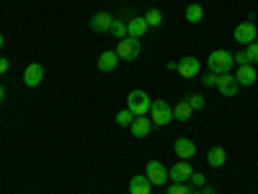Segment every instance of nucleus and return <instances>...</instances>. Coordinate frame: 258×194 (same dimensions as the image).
Masks as SVG:
<instances>
[{
    "label": "nucleus",
    "mask_w": 258,
    "mask_h": 194,
    "mask_svg": "<svg viewBox=\"0 0 258 194\" xmlns=\"http://www.w3.org/2000/svg\"><path fill=\"white\" fill-rule=\"evenodd\" d=\"M199 60L197 57H183L181 62H178V75L181 78H197L199 75Z\"/></svg>",
    "instance_id": "11"
},
{
    "label": "nucleus",
    "mask_w": 258,
    "mask_h": 194,
    "mask_svg": "<svg viewBox=\"0 0 258 194\" xmlns=\"http://www.w3.org/2000/svg\"><path fill=\"white\" fill-rule=\"evenodd\" d=\"M111 24H114V18L109 16V13H106V11H101V13H96L93 18H91V29L93 31H109L111 29Z\"/></svg>",
    "instance_id": "13"
},
{
    "label": "nucleus",
    "mask_w": 258,
    "mask_h": 194,
    "mask_svg": "<svg viewBox=\"0 0 258 194\" xmlns=\"http://www.w3.org/2000/svg\"><path fill=\"white\" fill-rule=\"evenodd\" d=\"M255 34H258V29H255V24L253 21H243V24H238L235 26V41L238 44H253L255 41Z\"/></svg>",
    "instance_id": "7"
},
{
    "label": "nucleus",
    "mask_w": 258,
    "mask_h": 194,
    "mask_svg": "<svg viewBox=\"0 0 258 194\" xmlns=\"http://www.w3.org/2000/svg\"><path fill=\"white\" fill-rule=\"evenodd\" d=\"M255 68L253 65H243V68H238V73H235V80H238V85H253L255 83Z\"/></svg>",
    "instance_id": "14"
},
{
    "label": "nucleus",
    "mask_w": 258,
    "mask_h": 194,
    "mask_svg": "<svg viewBox=\"0 0 258 194\" xmlns=\"http://www.w3.org/2000/svg\"><path fill=\"white\" fill-rule=\"evenodd\" d=\"M232 57H235V65H238V68H243V65H250V60H248L245 52H235Z\"/></svg>",
    "instance_id": "27"
},
{
    "label": "nucleus",
    "mask_w": 258,
    "mask_h": 194,
    "mask_svg": "<svg viewBox=\"0 0 258 194\" xmlns=\"http://www.w3.org/2000/svg\"><path fill=\"white\" fill-rule=\"evenodd\" d=\"M132 122H135V114L129 112V109H121V112L116 114V124H119V127H129Z\"/></svg>",
    "instance_id": "23"
},
{
    "label": "nucleus",
    "mask_w": 258,
    "mask_h": 194,
    "mask_svg": "<svg viewBox=\"0 0 258 194\" xmlns=\"http://www.w3.org/2000/svg\"><path fill=\"white\" fill-rule=\"evenodd\" d=\"M114 52L119 55V60H126V62L137 60V55H140V39H132V36L119 39V44H116Z\"/></svg>",
    "instance_id": "4"
},
{
    "label": "nucleus",
    "mask_w": 258,
    "mask_h": 194,
    "mask_svg": "<svg viewBox=\"0 0 258 194\" xmlns=\"http://www.w3.org/2000/svg\"><path fill=\"white\" fill-rule=\"evenodd\" d=\"M150 179L147 176H135L132 181H129V194H150Z\"/></svg>",
    "instance_id": "18"
},
{
    "label": "nucleus",
    "mask_w": 258,
    "mask_h": 194,
    "mask_svg": "<svg viewBox=\"0 0 258 194\" xmlns=\"http://www.w3.org/2000/svg\"><path fill=\"white\" fill-rule=\"evenodd\" d=\"M109 34H111V36H116V39H124V36H129V34H126V21H119V18H114V24H111Z\"/></svg>",
    "instance_id": "22"
},
{
    "label": "nucleus",
    "mask_w": 258,
    "mask_h": 194,
    "mask_svg": "<svg viewBox=\"0 0 258 194\" xmlns=\"http://www.w3.org/2000/svg\"><path fill=\"white\" fill-rule=\"evenodd\" d=\"M170 119H173V109H170L163 99H155L153 104H150V122H153V124L163 127V124H168Z\"/></svg>",
    "instance_id": "3"
},
{
    "label": "nucleus",
    "mask_w": 258,
    "mask_h": 194,
    "mask_svg": "<svg viewBox=\"0 0 258 194\" xmlns=\"http://www.w3.org/2000/svg\"><path fill=\"white\" fill-rule=\"evenodd\" d=\"M41 78H44V68H41L39 62H31L24 70V83L29 85V88H36V85L41 83Z\"/></svg>",
    "instance_id": "10"
},
{
    "label": "nucleus",
    "mask_w": 258,
    "mask_h": 194,
    "mask_svg": "<svg viewBox=\"0 0 258 194\" xmlns=\"http://www.w3.org/2000/svg\"><path fill=\"white\" fill-rule=\"evenodd\" d=\"M194 186H204L207 184V179H204V174H197V171H194V174H191V179H188Z\"/></svg>",
    "instance_id": "28"
},
{
    "label": "nucleus",
    "mask_w": 258,
    "mask_h": 194,
    "mask_svg": "<svg viewBox=\"0 0 258 194\" xmlns=\"http://www.w3.org/2000/svg\"><path fill=\"white\" fill-rule=\"evenodd\" d=\"M173 150H176V156H178L181 161H191L194 156H197V145H194L188 137H178V140L173 142Z\"/></svg>",
    "instance_id": "9"
},
{
    "label": "nucleus",
    "mask_w": 258,
    "mask_h": 194,
    "mask_svg": "<svg viewBox=\"0 0 258 194\" xmlns=\"http://www.w3.org/2000/svg\"><path fill=\"white\" fill-rule=\"evenodd\" d=\"M3 41H6V39H3V34H0V50H3Z\"/></svg>",
    "instance_id": "33"
},
{
    "label": "nucleus",
    "mask_w": 258,
    "mask_h": 194,
    "mask_svg": "<svg viewBox=\"0 0 258 194\" xmlns=\"http://www.w3.org/2000/svg\"><path fill=\"white\" fill-rule=\"evenodd\" d=\"M6 99V88H3V85H0V101H3Z\"/></svg>",
    "instance_id": "32"
},
{
    "label": "nucleus",
    "mask_w": 258,
    "mask_h": 194,
    "mask_svg": "<svg viewBox=\"0 0 258 194\" xmlns=\"http://www.w3.org/2000/svg\"><path fill=\"white\" fill-rule=\"evenodd\" d=\"M191 194H202V191H191Z\"/></svg>",
    "instance_id": "34"
},
{
    "label": "nucleus",
    "mask_w": 258,
    "mask_h": 194,
    "mask_svg": "<svg viewBox=\"0 0 258 194\" xmlns=\"http://www.w3.org/2000/svg\"><path fill=\"white\" fill-rule=\"evenodd\" d=\"M116 65H119V55L111 52V50H109V52H103V55L98 57V70H101V73H111Z\"/></svg>",
    "instance_id": "15"
},
{
    "label": "nucleus",
    "mask_w": 258,
    "mask_h": 194,
    "mask_svg": "<svg viewBox=\"0 0 258 194\" xmlns=\"http://www.w3.org/2000/svg\"><path fill=\"white\" fill-rule=\"evenodd\" d=\"M168 194H191V186H188L186 181H183V184L176 181V184H170V186H168Z\"/></svg>",
    "instance_id": "25"
},
{
    "label": "nucleus",
    "mask_w": 258,
    "mask_h": 194,
    "mask_svg": "<svg viewBox=\"0 0 258 194\" xmlns=\"http://www.w3.org/2000/svg\"><path fill=\"white\" fill-rule=\"evenodd\" d=\"M191 174H194V168H191V163L188 161H178L176 166H170V171H168V179H173V181H188L191 179Z\"/></svg>",
    "instance_id": "8"
},
{
    "label": "nucleus",
    "mask_w": 258,
    "mask_h": 194,
    "mask_svg": "<svg viewBox=\"0 0 258 194\" xmlns=\"http://www.w3.org/2000/svg\"><path fill=\"white\" fill-rule=\"evenodd\" d=\"M8 68H11V62H8L6 57H0V75H6V73H8Z\"/></svg>",
    "instance_id": "29"
},
{
    "label": "nucleus",
    "mask_w": 258,
    "mask_h": 194,
    "mask_svg": "<svg viewBox=\"0 0 258 194\" xmlns=\"http://www.w3.org/2000/svg\"><path fill=\"white\" fill-rule=\"evenodd\" d=\"M202 189H204V191H202V194H217V191H214V189H212V186H207V184H204V186H202Z\"/></svg>",
    "instance_id": "31"
},
{
    "label": "nucleus",
    "mask_w": 258,
    "mask_h": 194,
    "mask_svg": "<svg viewBox=\"0 0 258 194\" xmlns=\"http://www.w3.org/2000/svg\"><path fill=\"white\" fill-rule=\"evenodd\" d=\"M191 114H194V109L188 106V101H186V99H183V101H178V104L173 106V119H178V122L191 119Z\"/></svg>",
    "instance_id": "19"
},
{
    "label": "nucleus",
    "mask_w": 258,
    "mask_h": 194,
    "mask_svg": "<svg viewBox=\"0 0 258 194\" xmlns=\"http://www.w3.org/2000/svg\"><path fill=\"white\" fill-rule=\"evenodd\" d=\"M255 44H258V34H255Z\"/></svg>",
    "instance_id": "35"
},
{
    "label": "nucleus",
    "mask_w": 258,
    "mask_h": 194,
    "mask_svg": "<svg viewBox=\"0 0 258 194\" xmlns=\"http://www.w3.org/2000/svg\"><path fill=\"white\" fill-rule=\"evenodd\" d=\"M207 65H209V73L222 75V73H230V70H232L235 57H232V52H227V50H214V52L207 57Z\"/></svg>",
    "instance_id": "1"
},
{
    "label": "nucleus",
    "mask_w": 258,
    "mask_h": 194,
    "mask_svg": "<svg viewBox=\"0 0 258 194\" xmlns=\"http://www.w3.org/2000/svg\"><path fill=\"white\" fill-rule=\"evenodd\" d=\"M150 127H153V122H150V119L135 117V122L129 124V132H132L135 137H145V135H150Z\"/></svg>",
    "instance_id": "16"
},
{
    "label": "nucleus",
    "mask_w": 258,
    "mask_h": 194,
    "mask_svg": "<svg viewBox=\"0 0 258 194\" xmlns=\"http://www.w3.org/2000/svg\"><path fill=\"white\" fill-rule=\"evenodd\" d=\"M214 85L220 88V93H222L225 99H232L235 93H238V88H240L232 73H222V75H217V78H214Z\"/></svg>",
    "instance_id": "6"
},
{
    "label": "nucleus",
    "mask_w": 258,
    "mask_h": 194,
    "mask_svg": "<svg viewBox=\"0 0 258 194\" xmlns=\"http://www.w3.org/2000/svg\"><path fill=\"white\" fill-rule=\"evenodd\" d=\"M147 21H145V16H135V18H129V24H126V34L132 36V39H140V36H145L147 34Z\"/></svg>",
    "instance_id": "12"
},
{
    "label": "nucleus",
    "mask_w": 258,
    "mask_h": 194,
    "mask_svg": "<svg viewBox=\"0 0 258 194\" xmlns=\"http://www.w3.org/2000/svg\"><path fill=\"white\" fill-rule=\"evenodd\" d=\"M150 96L145 93V91H132L129 93V99H126V109L132 112L135 117H147L150 114Z\"/></svg>",
    "instance_id": "2"
},
{
    "label": "nucleus",
    "mask_w": 258,
    "mask_h": 194,
    "mask_svg": "<svg viewBox=\"0 0 258 194\" xmlns=\"http://www.w3.org/2000/svg\"><path fill=\"white\" fill-rule=\"evenodd\" d=\"M145 21H147V26H150V29H155V26L163 24V13H160L158 8H150V11L145 13Z\"/></svg>",
    "instance_id": "21"
},
{
    "label": "nucleus",
    "mask_w": 258,
    "mask_h": 194,
    "mask_svg": "<svg viewBox=\"0 0 258 194\" xmlns=\"http://www.w3.org/2000/svg\"><path fill=\"white\" fill-rule=\"evenodd\" d=\"M214 78H217V75L209 73V75H204V78H202V83H204V85H214Z\"/></svg>",
    "instance_id": "30"
},
{
    "label": "nucleus",
    "mask_w": 258,
    "mask_h": 194,
    "mask_svg": "<svg viewBox=\"0 0 258 194\" xmlns=\"http://www.w3.org/2000/svg\"><path fill=\"white\" fill-rule=\"evenodd\" d=\"M202 18H204V8H202L199 3H191V6L186 8V21H188V24H199Z\"/></svg>",
    "instance_id": "20"
},
{
    "label": "nucleus",
    "mask_w": 258,
    "mask_h": 194,
    "mask_svg": "<svg viewBox=\"0 0 258 194\" xmlns=\"http://www.w3.org/2000/svg\"><path fill=\"white\" fill-rule=\"evenodd\" d=\"M225 161H227V153L222 148H209V153H207V163L212 166V168H222L225 166Z\"/></svg>",
    "instance_id": "17"
},
{
    "label": "nucleus",
    "mask_w": 258,
    "mask_h": 194,
    "mask_svg": "<svg viewBox=\"0 0 258 194\" xmlns=\"http://www.w3.org/2000/svg\"><path fill=\"white\" fill-rule=\"evenodd\" d=\"M245 55H248V60H250V65H255L258 62V44L253 41V44H248V50H245Z\"/></svg>",
    "instance_id": "26"
},
{
    "label": "nucleus",
    "mask_w": 258,
    "mask_h": 194,
    "mask_svg": "<svg viewBox=\"0 0 258 194\" xmlns=\"http://www.w3.org/2000/svg\"><path fill=\"white\" fill-rule=\"evenodd\" d=\"M186 101H188V106H191L194 112L204 109V96H199V93H191V96H186Z\"/></svg>",
    "instance_id": "24"
},
{
    "label": "nucleus",
    "mask_w": 258,
    "mask_h": 194,
    "mask_svg": "<svg viewBox=\"0 0 258 194\" xmlns=\"http://www.w3.org/2000/svg\"><path fill=\"white\" fill-rule=\"evenodd\" d=\"M145 176L150 179V184H153V186H160V184L168 181V168H165L160 161H147Z\"/></svg>",
    "instance_id": "5"
}]
</instances>
